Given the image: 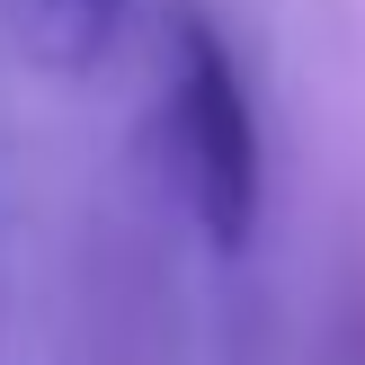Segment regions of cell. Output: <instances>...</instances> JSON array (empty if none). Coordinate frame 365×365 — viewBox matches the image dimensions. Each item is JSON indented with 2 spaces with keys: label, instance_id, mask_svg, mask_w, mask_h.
Here are the masks:
<instances>
[{
  "label": "cell",
  "instance_id": "1",
  "mask_svg": "<svg viewBox=\"0 0 365 365\" xmlns=\"http://www.w3.org/2000/svg\"><path fill=\"white\" fill-rule=\"evenodd\" d=\"M170 134L178 170H187V214L214 250H250L267 214V143L250 81L232 63V45L214 36V18L178 9V63H170Z\"/></svg>",
  "mask_w": 365,
  "mask_h": 365
},
{
  "label": "cell",
  "instance_id": "2",
  "mask_svg": "<svg viewBox=\"0 0 365 365\" xmlns=\"http://www.w3.org/2000/svg\"><path fill=\"white\" fill-rule=\"evenodd\" d=\"M18 18H27V45L45 53L53 71H81V63L107 53L125 0H18Z\"/></svg>",
  "mask_w": 365,
  "mask_h": 365
}]
</instances>
